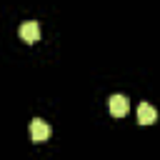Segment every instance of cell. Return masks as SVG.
<instances>
[{"mask_svg": "<svg viewBox=\"0 0 160 160\" xmlns=\"http://www.w3.org/2000/svg\"><path fill=\"white\" fill-rule=\"evenodd\" d=\"M18 32H20V38H22L28 45H32V42H38V40H40V25H38L35 20H28V22H22Z\"/></svg>", "mask_w": 160, "mask_h": 160, "instance_id": "2", "label": "cell"}, {"mask_svg": "<svg viewBox=\"0 0 160 160\" xmlns=\"http://www.w3.org/2000/svg\"><path fill=\"white\" fill-rule=\"evenodd\" d=\"M30 138H32V142H45V140L50 138V125H48L45 120L35 118V120L30 122Z\"/></svg>", "mask_w": 160, "mask_h": 160, "instance_id": "1", "label": "cell"}, {"mask_svg": "<svg viewBox=\"0 0 160 160\" xmlns=\"http://www.w3.org/2000/svg\"><path fill=\"white\" fill-rule=\"evenodd\" d=\"M128 110H130V102H128L125 95H112L110 98V115L112 118H125Z\"/></svg>", "mask_w": 160, "mask_h": 160, "instance_id": "3", "label": "cell"}, {"mask_svg": "<svg viewBox=\"0 0 160 160\" xmlns=\"http://www.w3.org/2000/svg\"><path fill=\"white\" fill-rule=\"evenodd\" d=\"M155 118H158V112H155V108L150 102H140L138 105V122L140 125H152Z\"/></svg>", "mask_w": 160, "mask_h": 160, "instance_id": "4", "label": "cell"}]
</instances>
